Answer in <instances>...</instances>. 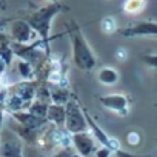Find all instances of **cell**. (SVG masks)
<instances>
[{
  "label": "cell",
  "mask_w": 157,
  "mask_h": 157,
  "mask_svg": "<svg viewBox=\"0 0 157 157\" xmlns=\"http://www.w3.org/2000/svg\"><path fill=\"white\" fill-rule=\"evenodd\" d=\"M116 59H117V60H126V59H128V51H126L125 48H119V49L116 51Z\"/></svg>",
  "instance_id": "cell-24"
},
{
  "label": "cell",
  "mask_w": 157,
  "mask_h": 157,
  "mask_svg": "<svg viewBox=\"0 0 157 157\" xmlns=\"http://www.w3.org/2000/svg\"><path fill=\"white\" fill-rule=\"evenodd\" d=\"M46 119H48V122L52 123L54 126L65 128V122H66V106L51 103V105L48 106V116H46Z\"/></svg>",
  "instance_id": "cell-11"
},
{
  "label": "cell",
  "mask_w": 157,
  "mask_h": 157,
  "mask_svg": "<svg viewBox=\"0 0 157 157\" xmlns=\"http://www.w3.org/2000/svg\"><path fill=\"white\" fill-rule=\"evenodd\" d=\"M119 72L116 68H111V66H103L99 69L97 72V80L102 83V85H106V86H113L119 82Z\"/></svg>",
  "instance_id": "cell-12"
},
{
  "label": "cell",
  "mask_w": 157,
  "mask_h": 157,
  "mask_svg": "<svg viewBox=\"0 0 157 157\" xmlns=\"http://www.w3.org/2000/svg\"><path fill=\"white\" fill-rule=\"evenodd\" d=\"M51 103H46V102H43V100H39V99H36L33 103H31V106H29V113L31 114H34V116H37V117H42V119H46V116H48V106H49Z\"/></svg>",
  "instance_id": "cell-16"
},
{
  "label": "cell",
  "mask_w": 157,
  "mask_h": 157,
  "mask_svg": "<svg viewBox=\"0 0 157 157\" xmlns=\"http://www.w3.org/2000/svg\"><path fill=\"white\" fill-rule=\"evenodd\" d=\"M66 11L63 5L57 3H49L46 6L39 8L36 13H33L28 19V23L31 25V28L37 33V36L42 39V43L46 45L48 39H49V33H51V26H52V20L60 14Z\"/></svg>",
  "instance_id": "cell-2"
},
{
  "label": "cell",
  "mask_w": 157,
  "mask_h": 157,
  "mask_svg": "<svg viewBox=\"0 0 157 157\" xmlns=\"http://www.w3.org/2000/svg\"><path fill=\"white\" fill-rule=\"evenodd\" d=\"M49 2H51V3H57V0H49Z\"/></svg>",
  "instance_id": "cell-28"
},
{
  "label": "cell",
  "mask_w": 157,
  "mask_h": 157,
  "mask_svg": "<svg viewBox=\"0 0 157 157\" xmlns=\"http://www.w3.org/2000/svg\"><path fill=\"white\" fill-rule=\"evenodd\" d=\"M68 36H69V43H71V51H72V62L75 68H78L80 71H93L97 65V59L88 40L82 34V29L77 26L74 20H71L69 23Z\"/></svg>",
  "instance_id": "cell-1"
},
{
  "label": "cell",
  "mask_w": 157,
  "mask_h": 157,
  "mask_svg": "<svg viewBox=\"0 0 157 157\" xmlns=\"http://www.w3.org/2000/svg\"><path fill=\"white\" fill-rule=\"evenodd\" d=\"M5 126V109H0V134H2V129Z\"/></svg>",
  "instance_id": "cell-25"
},
{
  "label": "cell",
  "mask_w": 157,
  "mask_h": 157,
  "mask_svg": "<svg viewBox=\"0 0 157 157\" xmlns=\"http://www.w3.org/2000/svg\"><path fill=\"white\" fill-rule=\"evenodd\" d=\"M99 102L103 108L116 113L117 116L125 117L129 113V103L125 94H105L99 97Z\"/></svg>",
  "instance_id": "cell-6"
},
{
  "label": "cell",
  "mask_w": 157,
  "mask_h": 157,
  "mask_svg": "<svg viewBox=\"0 0 157 157\" xmlns=\"http://www.w3.org/2000/svg\"><path fill=\"white\" fill-rule=\"evenodd\" d=\"M72 157H82V155H78L77 152H74V154H72Z\"/></svg>",
  "instance_id": "cell-27"
},
{
  "label": "cell",
  "mask_w": 157,
  "mask_h": 157,
  "mask_svg": "<svg viewBox=\"0 0 157 157\" xmlns=\"http://www.w3.org/2000/svg\"><path fill=\"white\" fill-rule=\"evenodd\" d=\"M143 62L152 68H157V54H148L143 57Z\"/></svg>",
  "instance_id": "cell-22"
},
{
  "label": "cell",
  "mask_w": 157,
  "mask_h": 157,
  "mask_svg": "<svg viewBox=\"0 0 157 157\" xmlns=\"http://www.w3.org/2000/svg\"><path fill=\"white\" fill-rule=\"evenodd\" d=\"M25 157H45L37 145H25Z\"/></svg>",
  "instance_id": "cell-19"
},
{
  "label": "cell",
  "mask_w": 157,
  "mask_h": 157,
  "mask_svg": "<svg viewBox=\"0 0 157 157\" xmlns=\"http://www.w3.org/2000/svg\"><path fill=\"white\" fill-rule=\"evenodd\" d=\"M140 142H142L140 132H137V131H129V132L126 134V143H128L129 146H139Z\"/></svg>",
  "instance_id": "cell-20"
},
{
  "label": "cell",
  "mask_w": 157,
  "mask_h": 157,
  "mask_svg": "<svg viewBox=\"0 0 157 157\" xmlns=\"http://www.w3.org/2000/svg\"><path fill=\"white\" fill-rule=\"evenodd\" d=\"M72 154H74L72 148H59L57 151H54L46 157H72Z\"/></svg>",
  "instance_id": "cell-21"
},
{
  "label": "cell",
  "mask_w": 157,
  "mask_h": 157,
  "mask_svg": "<svg viewBox=\"0 0 157 157\" xmlns=\"http://www.w3.org/2000/svg\"><path fill=\"white\" fill-rule=\"evenodd\" d=\"M49 93H51V103H54V105L66 106V103L71 100V96H69V93H68V90L65 86L54 85V88L49 90Z\"/></svg>",
  "instance_id": "cell-14"
},
{
  "label": "cell",
  "mask_w": 157,
  "mask_h": 157,
  "mask_svg": "<svg viewBox=\"0 0 157 157\" xmlns=\"http://www.w3.org/2000/svg\"><path fill=\"white\" fill-rule=\"evenodd\" d=\"M23 139L10 126L5 125L0 134V157H25Z\"/></svg>",
  "instance_id": "cell-3"
},
{
  "label": "cell",
  "mask_w": 157,
  "mask_h": 157,
  "mask_svg": "<svg viewBox=\"0 0 157 157\" xmlns=\"http://www.w3.org/2000/svg\"><path fill=\"white\" fill-rule=\"evenodd\" d=\"M111 155H113V152L108 148H105V146H99L96 154H94V157H111Z\"/></svg>",
  "instance_id": "cell-23"
},
{
  "label": "cell",
  "mask_w": 157,
  "mask_h": 157,
  "mask_svg": "<svg viewBox=\"0 0 157 157\" xmlns=\"http://www.w3.org/2000/svg\"><path fill=\"white\" fill-rule=\"evenodd\" d=\"M2 108H3V103H0V109H2ZM3 109H5V108H3Z\"/></svg>",
  "instance_id": "cell-29"
},
{
  "label": "cell",
  "mask_w": 157,
  "mask_h": 157,
  "mask_svg": "<svg viewBox=\"0 0 157 157\" xmlns=\"http://www.w3.org/2000/svg\"><path fill=\"white\" fill-rule=\"evenodd\" d=\"M14 49L8 45H0V74H3L5 69L13 63Z\"/></svg>",
  "instance_id": "cell-15"
},
{
  "label": "cell",
  "mask_w": 157,
  "mask_h": 157,
  "mask_svg": "<svg viewBox=\"0 0 157 157\" xmlns=\"http://www.w3.org/2000/svg\"><path fill=\"white\" fill-rule=\"evenodd\" d=\"M65 128L71 134L90 131L88 129V122H86L85 111L78 106L77 100H74V99H71L66 103V122H65Z\"/></svg>",
  "instance_id": "cell-4"
},
{
  "label": "cell",
  "mask_w": 157,
  "mask_h": 157,
  "mask_svg": "<svg viewBox=\"0 0 157 157\" xmlns=\"http://www.w3.org/2000/svg\"><path fill=\"white\" fill-rule=\"evenodd\" d=\"M6 88H5V83H3V80H2V78H0V93H2V91H5Z\"/></svg>",
  "instance_id": "cell-26"
},
{
  "label": "cell",
  "mask_w": 157,
  "mask_h": 157,
  "mask_svg": "<svg viewBox=\"0 0 157 157\" xmlns=\"http://www.w3.org/2000/svg\"><path fill=\"white\" fill-rule=\"evenodd\" d=\"M123 37H157V22L143 20L120 31Z\"/></svg>",
  "instance_id": "cell-8"
},
{
  "label": "cell",
  "mask_w": 157,
  "mask_h": 157,
  "mask_svg": "<svg viewBox=\"0 0 157 157\" xmlns=\"http://www.w3.org/2000/svg\"><path fill=\"white\" fill-rule=\"evenodd\" d=\"M17 65V74L20 75L22 80H28V82H33L36 78V71H34V66L33 63H29L28 60H23V59H19L16 62Z\"/></svg>",
  "instance_id": "cell-13"
},
{
  "label": "cell",
  "mask_w": 157,
  "mask_h": 157,
  "mask_svg": "<svg viewBox=\"0 0 157 157\" xmlns=\"http://www.w3.org/2000/svg\"><path fill=\"white\" fill-rule=\"evenodd\" d=\"M11 37L14 39L16 43L19 45H29L31 42L36 40L37 33L31 28L28 20H17L11 25Z\"/></svg>",
  "instance_id": "cell-7"
},
{
  "label": "cell",
  "mask_w": 157,
  "mask_h": 157,
  "mask_svg": "<svg viewBox=\"0 0 157 157\" xmlns=\"http://www.w3.org/2000/svg\"><path fill=\"white\" fill-rule=\"evenodd\" d=\"M51 143L57 148H72V134L66 128L54 126L51 132Z\"/></svg>",
  "instance_id": "cell-10"
},
{
  "label": "cell",
  "mask_w": 157,
  "mask_h": 157,
  "mask_svg": "<svg viewBox=\"0 0 157 157\" xmlns=\"http://www.w3.org/2000/svg\"><path fill=\"white\" fill-rule=\"evenodd\" d=\"M99 142L96 137L91 134V131H83V132H75L72 134V148L75 152L82 157H91L96 154Z\"/></svg>",
  "instance_id": "cell-5"
},
{
  "label": "cell",
  "mask_w": 157,
  "mask_h": 157,
  "mask_svg": "<svg viewBox=\"0 0 157 157\" xmlns=\"http://www.w3.org/2000/svg\"><path fill=\"white\" fill-rule=\"evenodd\" d=\"M100 28H102V31H103L105 34H109V36H111V34H114V33L119 29L116 19H114V17H111V16H106V17H103V19H102Z\"/></svg>",
  "instance_id": "cell-18"
},
{
  "label": "cell",
  "mask_w": 157,
  "mask_h": 157,
  "mask_svg": "<svg viewBox=\"0 0 157 157\" xmlns=\"http://www.w3.org/2000/svg\"><path fill=\"white\" fill-rule=\"evenodd\" d=\"M11 117L14 119V122H17L19 125L25 126V128H29V129H36V131H40L43 126H46L48 119H42V117H37L34 114H31L29 111H19V113H13Z\"/></svg>",
  "instance_id": "cell-9"
},
{
  "label": "cell",
  "mask_w": 157,
  "mask_h": 157,
  "mask_svg": "<svg viewBox=\"0 0 157 157\" xmlns=\"http://www.w3.org/2000/svg\"><path fill=\"white\" fill-rule=\"evenodd\" d=\"M146 6V0H125L123 2V11L128 14H139Z\"/></svg>",
  "instance_id": "cell-17"
}]
</instances>
